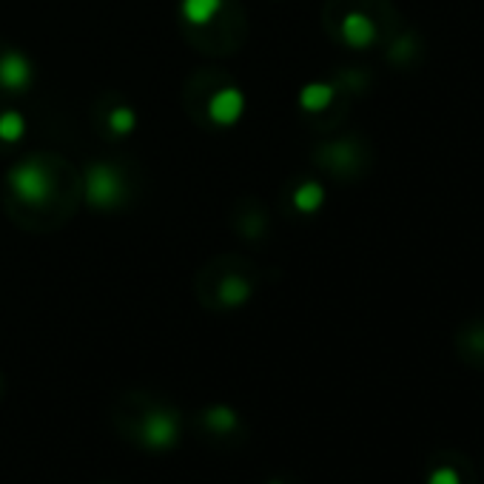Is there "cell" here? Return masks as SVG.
<instances>
[{
  "instance_id": "6da1fadb",
  "label": "cell",
  "mask_w": 484,
  "mask_h": 484,
  "mask_svg": "<svg viewBox=\"0 0 484 484\" xmlns=\"http://www.w3.org/2000/svg\"><path fill=\"white\" fill-rule=\"evenodd\" d=\"M86 206L98 211H112L126 199V183L109 163H91L86 168Z\"/></svg>"
},
{
  "instance_id": "7a4b0ae2",
  "label": "cell",
  "mask_w": 484,
  "mask_h": 484,
  "mask_svg": "<svg viewBox=\"0 0 484 484\" xmlns=\"http://www.w3.org/2000/svg\"><path fill=\"white\" fill-rule=\"evenodd\" d=\"M6 183L12 188V194H15L26 206H43L46 199L51 197L49 171H46V166L35 163V160L12 166L9 174H6Z\"/></svg>"
},
{
  "instance_id": "3957f363",
  "label": "cell",
  "mask_w": 484,
  "mask_h": 484,
  "mask_svg": "<svg viewBox=\"0 0 484 484\" xmlns=\"http://www.w3.org/2000/svg\"><path fill=\"white\" fill-rule=\"evenodd\" d=\"M180 439V419L171 410H152L143 419V441L152 450H168Z\"/></svg>"
},
{
  "instance_id": "277c9868",
  "label": "cell",
  "mask_w": 484,
  "mask_h": 484,
  "mask_svg": "<svg viewBox=\"0 0 484 484\" xmlns=\"http://www.w3.org/2000/svg\"><path fill=\"white\" fill-rule=\"evenodd\" d=\"M242 114H246V94H242L237 86H225L220 91L211 94L208 100V117L214 126H237Z\"/></svg>"
},
{
  "instance_id": "5b68a950",
  "label": "cell",
  "mask_w": 484,
  "mask_h": 484,
  "mask_svg": "<svg viewBox=\"0 0 484 484\" xmlns=\"http://www.w3.org/2000/svg\"><path fill=\"white\" fill-rule=\"evenodd\" d=\"M35 80V66L32 60L20 55V51H6L0 58V86L9 91H26Z\"/></svg>"
},
{
  "instance_id": "8992f818",
  "label": "cell",
  "mask_w": 484,
  "mask_h": 484,
  "mask_svg": "<svg viewBox=\"0 0 484 484\" xmlns=\"http://www.w3.org/2000/svg\"><path fill=\"white\" fill-rule=\"evenodd\" d=\"M340 32L351 49H368L376 43V23L365 15V12H347L342 18Z\"/></svg>"
},
{
  "instance_id": "52a82bcc",
  "label": "cell",
  "mask_w": 484,
  "mask_h": 484,
  "mask_svg": "<svg viewBox=\"0 0 484 484\" xmlns=\"http://www.w3.org/2000/svg\"><path fill=\"white\" fill-rule=\"evenodd\" d=\"M225 0H180V15L191 26H206L220 15Z\"/></svg>"
},
{
  "instance_id": "ba28073f",
  "label": "cell",
  "mask_w": 484,
  "mask_h": 484,
  "mask_svg": "<svg viewBox=\"0 0 484 484\" xmlns=\"http://www.w3.org/2000/svg\"><path fill=\"white\" fill-rule=\"evenodd\" d=\"M333 98H336V89L331 83H308L300 91V105L305 112L316 114V112H325L333 103Z\"/></svg>"
},
{
  "instance_id": "9c48e42d",
  "label": "cell",
  "mask_w": 484,
  "mask_h": 484,
  "mask_svg": "<svg viewBox=\"0 0 484 484\" xmlns=\"http://www.w3.org/2000/svg\"><path fill=\"white\" fill-rule=\"evenodd\" d=\"M293 208L300 214H316L322 206H325V188H322L316 180H308L302 185H297V191H293Z\"/></svg>"
},
{
  "instance_id": "30bf717a",
  "label": "cell",
  "mask_w": 484,
  "mask_h": 484,
  "mask_svg": "<svg viewBox=\"0 0 484 484\" xmlns=\"http://www.w3.org/2000/svg\"><path fill=\"white\" fill-rule=\"evenodd\" d=\"M248 297H251V285L242 277H225L222 279V285H220V300H222V305H231V308L246 305Z\"/></svg>"
},
{
  "instance_id": "8fae6325",
  "label": "cell",
  "mask_w": 484,
  "mask_h": 484,
  "mask_svg": "<svg viewBox=\"0 0 484 484\" xmlns=\"http://www.w3.org/2000/svg\"><path fill=\"white\" fill-rule=\"evenodd\" d=\"M206 425H208V430H214V433H231V430H237V425H239V416L228 405H217V408L206 410Z\"/></svg>"
},
{
  "instance_id": "7c38bea8",
  "label": "cell",
  "mask_w": 484,
  "mask_h": 484,
  "mask_svg": "<svg viewBox=\"0 0 484 484\" xmlns=\"http://www.w3.org/2000/svg\"><path fill=\"white\" fill-rule=\"evenodd\" d=\"M26 134V117L15 109L0 112V140L4 143H20Z\"/></svg>"
},
{
  "instance_id": "4fadbf2b",
  "label": "cell",
  "mask_w": 484,
  "mask_h": 484,
  "mask_svg": "<svg viewBox=\"0 0 484 484\" xmlns=\"http://www.w3.org/2000/svg\"><path fill=\"white\" fill-rule=\"evenodd\" d=\"M109 129L117 137H126V134L137 129V114H134V109H129V105H117V109L109 112Z\"/></svg>"
},
{
  "instance_id": "5bb4252c",
  "label": "cell",
  "mask_w": 484,
  "mask_h": 484,
  "mask_svg": "<svg viewBox=\"0 0 484 484\" xmlns=\"http://www.w3.org/2000/svg\"><path fill=\"white\" fill-rule=\"evenodd\" d=\"M427 484H462V479L453 467H436L433 473L427 476Z\"/></svg>"
},
{
  "instance_id": "9a60e30c",
  "label": "cell",
  "mask_w": 484,
  "mask_h": 484,
  "mask_svg": "<svg viewBox=\"0 0 484 484\" xmlns=\"http://www.w3.org/2000/svg\"><path fill=\"white\" fill-rule=\"evenodd\" d=\"M271 484H282V481H271Z\"/></svg>"
}]
</instances>
